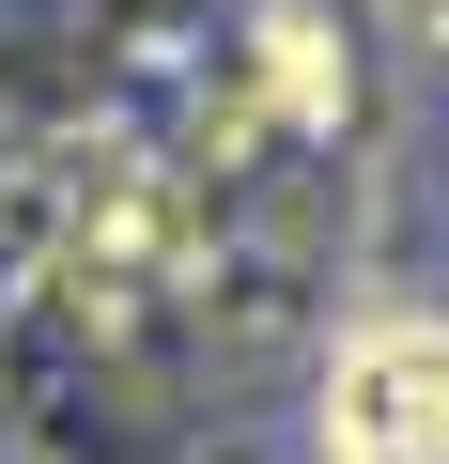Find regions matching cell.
I'll list each match as a JSON object with an SVG mask.
<instances>
[{
	"instance_id": "3",
	"label": "cell",
	"mask_w": 449,
	"mask_h": 464,
	"mask_svg": "<svg viewBox=\"0 0 449 464\" xmlns=\"http://www.w3.org/2000/svg\"><path fill=\"white\" fill-rule=\"evenodd\" d=\"M403 32H418V47H449V0H403Z\"/></svg>"
},
{
	"instance_id": "2",
	"label": "cell",
	"mask_w": 449,
	"mask_h": 464,
	"mask_svg": "<svg viewBox=\"0 0 449 464\" xmlns=\"http://www.w3.org/2000/svg\"><path fill=\"white\" fill-rule=\"evenodd\" d=\"M249 63H264V109H279V124H341V109H356V63L326 47V16H310V0H264Z\"/></svg>"
},
{
	"instance_id": "1",
	"label": "cell",
	"mask_w": 449,
	"mask_h": 464,
	"mask_svg": "<svg viewBox=\"0 0 449 464\" xmlns=\"http://www.w3.org/2000/svg\"><path fill=\"white\" fill-rule=\"evenodd\" d=\"M326 464H449V325L434 310H387L326 356V418H310Z\"/></svg>"
}]
</instances>
